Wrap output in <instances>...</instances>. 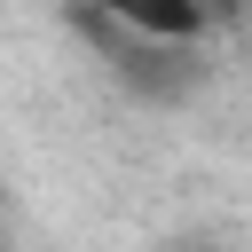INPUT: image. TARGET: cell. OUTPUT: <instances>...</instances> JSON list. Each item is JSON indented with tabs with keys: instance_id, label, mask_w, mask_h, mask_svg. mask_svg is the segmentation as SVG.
Segmentation results:
<instances>
[{
	"instance_id": "cell-1",
	"label": "cell",
	"mask_w": 252,
	"mask_h": 252,
	"mask_svg": "<svg viewBox=\"0 0 252 252\" xmlns=\"http://www.w3.org/2000/svg\"><path fill=\"white\" fill-rule=\"evenodd\" d=\"M87 8H102V16H118L126 32H150V39H181V47H205V32H213V0H87Z\"/></svg>"
},
{
	"instance_id": "cell-2",
	"label": "cell",
	"mask_w": 252,
	"mask_h": 252,
	"mask_svg": "<svg viewBox=\"0 0 252 252\" xmlns=\"http://www.w3.org/2000/svg\"><path fill=\"white\" fill-rule=\"evenodd\" d=\"M173 252H220V244H173Z\"/></svg>"
}]
</instances>
